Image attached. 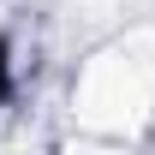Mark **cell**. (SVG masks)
Instances as JSON below:
<instances>
[{
  "mask_svg": "<svg viewBox=\"0 0 155 155\" xmlns=\"http://www.w3.org/2000/svg\"><path fill=\"white\" fill-rule=\"evenodd\" d=\"M149 42L131 36V42H114L101 54L84 60V72L72 84V114L96 131H125L149 114L155 101V60L143 54Z\"/></svg>",
  "mask_w": 155,
  "mask_h": 155,
  "instance_id": "cell-1",
  "label": "cell"
},
{
  "mask_svg": "<svg viewBox=\"0 0 155 155\" xmlns=\"http://www.w3.org/2000/svg\"><path fill=\"white\" fill-rule=\"evenodd\" d=\"M6 84H12V72H6V54H0V101H6Z\"/></svg>",
  "mask_w": 155,
  "mask_h": 155,
  "instance_id": "cell-2",
  "label": "cell"
}]
</instances>
